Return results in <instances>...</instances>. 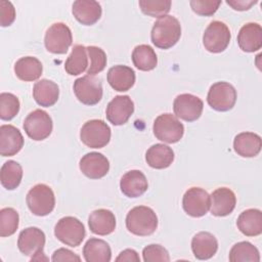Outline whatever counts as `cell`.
I'll return each mask as SVG.
<instances>
[{
  "label": "cell",
  "mask_w": 262,
  "mask_h": 262,
  "mask_svg": "<svg viewBox=\"0 0 262 262\" xmlns=\"http://www.w3.org/2000/svg\"><path fill=\"white\" fill-rule=\"evenodd\" d=\"M181 25L179 20L172 15L160 17L151 29L150 38L152 44L161 49L173 47L180 39Z\"/></svg>",
  "instance_id": "1"
},
{
  "label": "cell",
  "mask_w": 262,
  "mask_h": 262,
  "mask_svg": "<svg viewBox=\"0 0 262 262\" xmlns=\"http://www.w3.org/2000/svg\"><path fill=\"white\" fill-rule=\"evenodd\" d=\"M126 227L135 235H150L158 227V217L151 208L137 206L128 212L126 217Z\"/></svg>",
  "instance_id": "2"
},
{
  "label": "cell",
  "mask_w": 262,
  "mask_h": 262,
  "mask_svg": "<svg viewBox=\"0 0 262 262\" xmlns=\"http://www.w3.org/2000/svg\"><path fill=\"white\" fill-rule=\"evenodd\" d=\"M26 201L29 210L36 216L50 214L55 206L54 192L50 186L44 183L34 185L29 190Z\"/></svg>",
  "instance_id": "3"
},
{
  "label": "cell",
  "mask_w": 262,
  "mask_h": 262,
  "mask_svg": "<svg viewBox=\"0 0 262 262\" xmlns=\"http://www.w3.org/2000/svg\"><path fill=\"white\" fill-rule=\"evenodd\" d=\"M45 234L38 227H28L20 231L17 239V247L25 256H31V260H47L44 256Z\"/></svg>",
  "instance_id": "4"
},
{
  "label": "cell",
  "mask_w": 262,
  "mask_h": 262,
  "mask_svg": "<svg viewBox=\"0 0 262 262\" xmlns=\"http://www.w3.org/2000/svg\"><path fill=\"white\" fill-rule=\"evenodd\" d=\"M54 235L62 244L74 248L81 245L86 235V231L83 223L78 218L66 216L59 219L55 224Z\"/></svg>",
  "instance_id": "5"
},
{
  "label": "cell",
  "mask_w": 262,
  "mask_h": 262,
  "mask_svg": "<svg viewBox=\"0 0 262 262\" xmlns=\"http://www.w3.org/2000/svg\"><path fill=\"white\" fill-rule=\"evenodd\" d=\"M155 136L166 143L178 142L184 134V126L172 114H163L156 118L152 126Z\"/></svg>",
  "instance_id": "6"
},
{
  "label": "cell",
  "mask_w": 262,
  "mask_h": 262,
  "mask_svg": "<svg viewBox=\"0 0 262 262\" xmlns=\"http://www.w3.org/2000/svg\"><path fill=\"white\" fill-rule=\"evenodd\" d=\"M80 138L90 148H101L111 140V128L102 120H90L82 126Z\"/></svg>",
  "instance_id": "7"
},
{
  "label": "cell",
  "mask_w": 262,
  "mask_h": 262,
  "mask_svg": "<svg viewBox=\"0 0 262 262\" xmlns=\"http://www.w3.org/2000/svg\"><path fill=\"white\" fill-rule=\"evenodd\" d=\"M230 39L231 34L228 27L220 20H213L205 30L203 44L209 52L220 53L227 48Z\"/></svg>",
  "instance_id": "8"
},
{
  "label": "cell",
  "mask_w": 262,
  "mask_h": 262,
  "mask_svg": "<svg viewBox=\"0 0 262 262\" xmlns=\"http://www.w3.org/2000/svg\"><path fill=\"white\" fill-rule=\"evenodd\" d=\"M207 101L213 110L227 112L235 104L236 90L227 82H216L209 89Z\"/></svg>",
  "instance_id": "9"
},
{
  "label": "cell",
  "mask_w": 262,
  "mask_h": 262,
  "mask_svg": "<svg viewBox=\"0 0 262 262\" xmlns=\"http://www.w3.org/2000/svg\"><path fill=\"white\" fill-rule=\"evenodd\" d=\"M53 124L50 116L43 110L31 112L24 121V129L27 135L36 141L44 140L52 132Z\"/></svg>",
  "instance_id": "10"
},
{
  "label": "cell",
  "mask_w": 262,
  "mask_h": 262,
  "mask_svg": "<svg viewBox=\"0 0 262 262\" xmlns=\"http://www.w3.org/2000/svg\"><path fill=\"white\" fill-rule=\"evenodd\" d=\"M73 42L71 29L63 23H54L45 34L44 43L46 49L54 54H63Z\"/></svg>",
  "instance_id": "11"
},
{
  "label": "cell",
  "mask_w": 262,
  "mask_h": 262,
  "mask_svg": "<svg viewBox=\"0 0 262 262\" xmlns=\"http://www.w3.org/2000/svg\"><path fill=\"white\" fill-rule=\"evenodd\" d=\"M74 93L78 100L86 105H94L102 98V85L98 78L90 75L78 78L74 82Z\"/></svg>",
  "instance_id": "12"
},
{
  "label": "cell",
  "mask_w": 262,
  "mask_h": 262,
  "mask_svg": "<svg viewBox=\"0 0 262 262\" xmlns=\"http://www.w3.org/2000/svg\"><path fill=\"white\" fill-rule=\"evenodd\" d=\"M210 194L201 187L188 188L182 199V207L185 213L191 217H202L210 209Z\"/></svg>",
  "instance_id": "13"
},
{
  "label": "cell",
  "mask_w": 262,
  "mask_h": 262,
  "mask_svg": "<svg viewBox=\"0 0 262 262\" xmlns=\"http://www.w3.org/2000/svg\"><path fill=\"white\" fill-rule=\"evenodd\" d=\"M203 100L189 93L177 95L173 102L175 116L186 122H193L198 120L203 113Z\"/></svg>",
  "instance_id": "14"
},
{
  "label": "cell",
  "mask_w": 262,
  "mask_h": 262,
  "mask_svg": "<svg viewBox=\"0 0 262 262\" xmlns=\"http://www.w3.org/2000/svg\"><path fill=\"white\" fill-rule=\"evenodd\" d=\"M134 113V103L128 95H117L107 104L106 119L115 126L124 125Z\"/></svg>",
  "instance_id": "15"
},
{
  "label": "cell",
  "mask_w": 262,
  "mask_h": 262,
  "mask_svg": "<svg viewBox=\"0 0 262 262\" xmlns=\"http://www.w3.org/2000/svg\"><path fill=\"white\" fill-rule=\"evenodd\" d=\"M82 173L90 179H99L105 176L110 170V162L100 152L92 151L82 157L79 163Z\"/></svg>",
  "instance_id": "16"
},
{
  "label": "cell",
  "mask_w": 262,
  "mask_h": 262,
  "mask_svg": "<svg viewBox=\"0 0 262 262\" xmlns=\"http://www.w3.org/2000/svg\"><path fill=\"white\" fill-rule=\"evenodd\" d=\"M210 210L212 215L217 217H224L232 213L236 205V198L234 192L227 187H219L215 189L211 195Z\"/></svg>",
  "instance_id": "17"
},
{
  "label": "cell",
  "mask_w": 262,
  "mask_h": 262,
  "mask_svg": "<svg viewBox=\"0 0 262 262\" xmlns=\"http://www.w3.org/2000/svg\"><path fill=\"white\" fill-rule=\"evenodd\" d=\"M24 146V137L20 131L12 125L0 127V155L11 157L16 155Z\"/></svg>",
  "instance_id": "18"
},
{
  "label": "cell",
  "mask_w": 262,
  "mask_h": 262,
  "mask_svg": "<svg viewBox=\"0 0 262 262\" xmlns=\"http://www.w3.org/2000/svg\"><path fill=\"white\" fill-rule=\"evenodd\" d=\"M237 44L245 52H255L262 47V28L257 23L244 25L237 35Z\"/></svg>",
  "instance_id": "19"
},
{
  "label": "cell",
  "mask_w": 262,
  "mask_h": 262,
  "mask_svg": "<svg viewBox=\"0 0 262 262\" xmlns=\"http://www.w3.org/2000/svg\"><path fill=\"white\" fill-rule=\"evenodd\" d=\"M148 187L145 175L139 170H131L125 173L120 181L121 191L128 198L142 195Z\"/></svg>",
  "instance_id": "20"
},
{
  "label": "cell",
  "mask_w": 262,
  "mask_h": 262,
  "mask_svg": "<svg viewBox=\"0 0 262 262\" xmlns=\"http://www.w3.org/2000/svg\"><path fill=\"white\" fill-rule=\"evenodd\" d=\"M75 18L85 26L94 25L101 16V6L94 0H77L72 8Z\"/></svg>",
  "instance_id": "21"
},
{
  "label": "cell",
  "mask_w": 262,
  "mask_h": 262,
  "mask_svg": "<svg viewBox=\"0 0 262 262\" xmlns=\"http://www.w3.org/2000/svg\"><path fill=\"white\" fill-rule=\"evenodd\" d=\"M191 250L196 259L208 260L216 254L218 250V242L212 233L201 231L192 237Z\"/></svg>",
  "instance_id": "22"
},
{
  "label": "cell",
  "mask_w": 262,
  "mask_h": 262,
  "mask_svg": "<svg viewBox=\"0 0 262 262\" xmlns=\"http://www.w3.org/2000/svg\"><path fill=\"white\" fill-rule=\"evenodd\" d=\"M88 225L93 233L98 235H107L116 228V217L111 210H94L89 215Z\"/></svg>",
  "instance_id": "23"
},
{
  "label": "cell",
  "mask_w": 262,
  "mask_h": 262,
  "mask_svg": "<svg viewBox=\"0 0 262 262\" xmlns=\"http://www.w3.org/2000/svg\"><path fill=\"white\" fill-rule=\"evenodd\" d=\"M107 82L116 91H128L135 83V72L127 66H115L107 72Z\"/></svg>",
  "instance_id": "24"
},
{
  "label": "cell",
  "mask_w": 262,
  "mask_h": 262,
  "mask_svg": "<svg viewBox=\"0 0 262 262\" xmlns=\"http://www.w3.org/2000/svg\"><path fill=\"white\" fill-rule=\"evenodd\" d=\"M262 147L261 137L253 132H242L234 137L233 149L244 158L256 157Z\"/></svg>",
  "instance_id": "25"
},
{
  "label": "cell",
  "mask_w": 262,
  "mask_h": 262,
  "mask_svg": "<svg viewBox=\"0 0 262 262\" xmlns=\"http://www.w3.org/2000/svg\"><path fill=\"white\" fill-rule=\"evenodd\" d=\"M59 88L56 83L51 80L42 79L34 85L33 97L35 101L45 107L52 106L58 99Z\"/></svg>",
  "instance_id": "26"
},
{
  "label": "cell",
  "mask_w": 262,
  "mask_h": 262,
  "mask_svg": "<svg viewBox=\"0 0 262 262\" xmlns=\"http://www.w3.org/2000/svg\"><path fill=\"white\" fill-rule=\"evenodd\" d=\"M239 231L247 236H257L262 233V212L259 209H248L242 212L236 220Z\"/></svg>",
  "instance_id": "27"
},
{
  "label": "cell",
  "mask_w": 262,
  "mask_h": 262,
  "mask_svg": "<svg viewBox=\"0 0 262 262\" xmlns=\"http://www.w3.org/2000/svg\"><path fill=\"white\" fill-rule=\"evenodd\" d=\"M43 72L41 61L34 56L20 57L14 64V73L16 77L25 82L38 80Z\"/></svg>",
  "instance_id": "28"
},
{
  "label": "cell",
  "mask_w": 262,
  "mask_h": 262,
  "mask_svg": "<svg viewBox=\"0 0 262 262\" xmlns=\"http://www.w3.org/2000/svg\"><path fill=\"white\" fill-rule=\"evenodd\" d=\"M145 161L154 169H165L174 161V151L166 144L157 143L146 150Z\"/></svg>",
  "instance_id": "29"
},
{
  "label": "cell",
  "mask_w": 262,
  "mask_h": 262,
  "mask_svg": "<svg viewBox=\"0 0 262 262\" xmlns=\"http://www.w3.org/2000/svg\"><path fill=\"white\" fill-rule=\"evenodd\" d=\"M83 256L86 262H110L112 251L108 244L100 238H89L84 248Z\"/></svg>",
  "instance_id": "30"
},
{
  "label": "cell",
  "mask_w": 262,
  "mask_h": 262,
  "mask_svg": "<svg viewBox=\"0 0 262 262\" xmlns=\"http://www.w3.org/2000/svg\"><path fill=\"white\" fill-rule=\"evenodd\" d=\"M89 67L88 53L84 45H75L64 62V70L71 76H77L85 72Z\"/></svg>",
  "instance_id": "31"
},
{
  "label": "cell",
  "mask_w": 262,
  "mask_h": 262,
  "mask_svg": "<svg viewBox=\"0 0 262 262\" xmlns=\"http://www.w3.org/2000/svg\"><path fill=\"white\" fill-rule=\"evenodd\" d=\"M132 61L138 70L147 72L157 67L158 57L152 47L146 44H141L133 49Z\"/></svg>",
  "instance_id": "32"
},
{
  "label": "cell",
  "mask_w": 262,
  "mask_h": 262,
  "mask_svg": "<svg viewBox=\"0 0 262 262\" xmlns=\"http://www.w3.org/2000/svg\"><path fill=\"white\" fill-rule=\"evenodd\" d=\"M23 178V168L15 161L5 162L0 171V180L4 188L8 190L15 189L21 181Z\"/></svg>",
  "instance_id": "33"
},
{
  "label": "cell",
  "mask_w": 262,
  "mask_h": 262,
  "mask_svg": "<svg viewBox=\"0 0 262 262\" xmlns=\"http://www.w3.org/2000/svg\"><path fill=\"white\" fill-rule=\"evenodd\" d=\"M230 262H259L258 249L249 242H239L232 246L229 252Z\"/></svg>",
  "instance_id": "34"
},
{
  "label": "cell",
  "mask_w": 262,
  "mask_h": 262,
  "mask_svg": "<svg viewBox=\"0 0 262 262\" xmlns=\"http://www.w3.org/2000/svg\"><path fill=\"white\" fill-rule=\"evenodd\" d=\"M19 216L13 208H3L0 210V236L12 235L18 227Z\"/></svg>",
  "instance_id": "35"
},
{
  "label": "cell",
  "mask_w": 262,
  "mask_h": 262,
  "mask_svg": "<svg viewBox=\"0 0 262 262\" xmlns=\"http://www.w3.org/2000/svg\"><path fill=\"white\" fill-rule=\"evenodd\" d=\"M18 98L8 92H2L0 94V118L4 121L13 119L19 112Z\"/></svg>",
  "instance_id": "36"
},
{
  "label": "cell",
  "mask_w": 262,
  "mask_h": 262,
  "mask_svg": "<svg viewBox=\"0 0 262 262\" xmlns=\"http://www.w3.org/2000/svg\"><path fill=\"white\" fill-rule=\"evenodd\" d=\"M138 4L144 14L152 17L165 16L171 8L170 0H140Z\"/></svg>",
  "instance_id": "37"
},
{
  "label": "cell",
  "mask_w": 262,
  "mask_h": 262,
  "mask_svg": "<svg viewBox=\"0 0 262 262\" xmlns=\"http://www.w3.org/2000/svg\"><path fill=\"white\" fill-rule=\"evenodd\" d=\"M88 58L90 59L89 67L87 69V74L94 76L104 70L106 66V54L105 52L97 46L86 47Z\"/></svg>",
  "instance_id": "38"
},
{
  "label": "cell",
  "mask_w": 262,
  "mask_h": 262,
  "mask_svg": "<svg viewBox=\"0 0 262 262\" xmlns=\"http://www.w3.org/2000/svg\"><path fill=\"white\" fill-rule=\"evenodd\" d=\"M143 260L145 262H158L164 261L169 262L170 256L168 251L161 245H148L142 251Z\"/></svg>",
  "instance_id": "39"
},
{
  "label": "cell",
  "mask_w": 262,
  "mask_h": 262,
  "mask_svg": "<svg viewBox=\"0 0 262 262\" xmlns=\"http://www.w3.org/2000/svg\"><path fill=\"white\" fill-rule=\"evenodd\" d=\"M191 9L199 15L210 16L213 15L219 8L221 1L214 0H191L189 2Z\"/></svg>",
  "instance_id": "40"
},
{
  "label": "cell",
  "mask_w": 262,
  "mask_h": 262,
  "mask_svg": "<svg viewBox=\"0 0 262 262\" xmlns=\"http://www.w3.org/2000/svg\"><path fill=\"white\" fill-rule=\"evenodd\" d=\"M15 19V8L10 1H0V25L9 27Z\"/></svg>",
  "instance_id": "41"
},
{
  "label": "cell",
  "mask_w": 262,
  "mask_h": 262,
  "mask_svg": "<svg viewBox=\"0 0 262 262\" xmlns=\"http://www.w3.org/2000/svg\"><path fill=\"white\" fill-rule=\"evenodd\" d=\"M51 260L53 262H64V261L80 262L81 258L74 252H72L68 249H64V248H60V249H57L56 251H54Z\"/></svg>",
  "instance_id": "42"
},
{
  "label": "cell",
  "mask_w": 262,
  "mask_h": 262,
  "mask_svg": "<svg viewBox=\"0 0 262 262\" xmlns=\"http://www.w3.org/2000/svg\"><path fill=\"white\" fill-rule=\"evenodd\" d=\"M118 262H140V258L137 252L133 249H126L122 251L119 256L116 258Z\"/></svg>",
  "instance_id": "43"
},
{
  "label": "cell",
  "mask_w": 262,
  "mask_h": 262,
  "mask_svg": "<svg viewBox=\"0 0 262 262\" xmlns=\"http://www.w3.org/2000/svg\"><path fill=\"white\" fill-rule=\"evenodd\" d=\"M226 3L228 5H230L233 9L235 10H239V11H244V10H248L251 8L252 5L256 4L257 1L256 0H252V1H246V0H227Z\"/></svg>",
  "instance_id": "44"
}]
</instances>
